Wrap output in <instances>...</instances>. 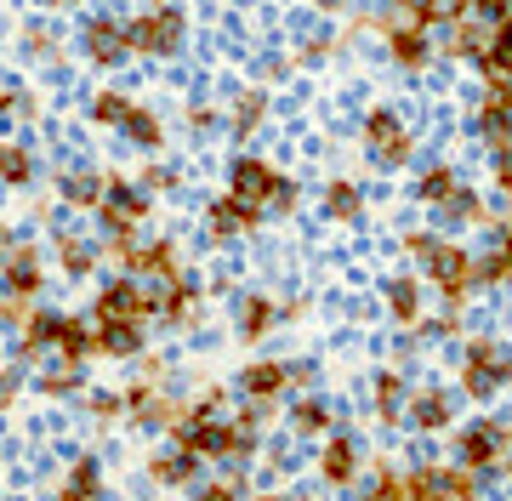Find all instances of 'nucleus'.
<instances>
[{"label":"nucleus","instance_id":"obj_1","mask_svg":"<svg viewBox=\"0 0 512 501\" xmlns=\"http://www.w3.org/2000/svg\"><path fill=\"white\" fill-rule=\"evenodd\" d=\"M126 40H131V52H148V57L177 52L183 46V12L177 6H154V12L126 23Z\"/></svg>","mask_w":512,"mask_h":501},{"label":"nucleus","instance_id":"obj_2","mask_svg":"<svg viewBox=\"0 0 512 501\" xmlns=\"http://www.w3.org/2000/svg\"><path fill=\"white\" fill-rule=\"evenodd\" d=\"M143 217H148V194L143 188H131V183L103 188V228H109V240L114 234H137Z\"/></svg>","mask_w":512,"mask_h":501},{"label":"nucleus","instance_id":"obj_3","mask_svg":"<svg viewBox=\"0 0 512 501\" xmlns=\"http://www.w3.org/2000/svg\"><path fill=\"white\" fill-rule=\"evenodd\" d=\"M148 314H154V297H148L137 279H114L109 291L97 297V319H137L143 325Z\"/></svg>","mask_w":512,"mask_h":501},{"label":"nucleus","instance_id":"obj_4","mask_svg":"<svg viewBox=\"0 0 512 501\" xmlns=\"http://www.w3.org/2000/svg\"><path fill=\"white\" fill-rule=\"evenodd\" d=\"M279 183H285V177H274V171L262 166V160H239V166H234V194H228V200H239V205H251V211H262V205H274Z\"/></svg>","mask_w":512,"mask_h":501},{"label":"nucleus","instance_id":"obj_5","mask_svg":"<svg viewBox=\"0 0 512 501\" xmlns=\"http://www.w3.org/2000/svg\"><path fill=\"white\" fill-rule=\"evenodd\" d=\"M40 257L29 251V245H18V251H6V262H0V291L6 297H18V302H29L40 291Z\"/></svg>","mask_w":512,"mask_h":501},{"label":"nucleus","instance_id":"obj_6","mask_svg":"<svg viewBox=\"0 0 512 501\" xmlns=\"http://www.w3.org/2000/svg\"><path fill=\"white\" fill-rule=\"evenodd\" d=\"M92 331H97V353H109V359H137L148 342L137 319H92Z\"/></svg>","mask_w":512,"mask_h":501},{"label":"nucleus","instance_id":"obj_7","mask_svg":"<svg viewBox=\"0 0 512 501\" xmlns=\"http://www.w3.org/2000/svg\"><path fill=\"white\" fill-rule=\"evenodd\" d=\"M501 382H507V359H501V348L478 342V348L467 353V393H473V399H490Z\"/></svg>","mask_w":512,"mask_h":501},{"label":"nucleus","instance_id":"obj_8","mask_svg":"<svg viewBox=\"0 0 512 501\" xmlns=\"http://www.w3.org/2000/svg\"><path fill=\"white\" fill-rule=\"evenodd\" d=\"M86 52H92V63H120V57L131 52V40H126V23H114V18H97L92 29H86Z\"/></svg>","mask_w":512,"mask_h":501},{"label":"nucleus","instance_id":"obj_9","mask_svg":"<svg viewBox=\"0 0 512 501\" xmlns=\"http://www.w3.org/2000/svg\"><path fill=\"white\" fill-rule=\"evenodd\" d=\"M57 501H103V467H97V456H74Z\"/></svg>","mask_w":512,"mask_h":501},{"label":"nucleus","instance_id":"obj_10","mask_svg":"<svg viewBox=\"0 0 512 501\" xmlns=\"http://www.w3.org/2000/svg\"><path fill=\"white\" fill-rule=\"evenodd\" d=\"M57 353H63V365H86L97 353V331H92V319H69L63 314V331H57Z\"/></svg>","mask_w":512,"mask_h":501},{"label":"nucleus","instance_id":"obj_11","mask_svg":"<svg viewBox=\"0 0 512 501\" xmlns=\"http://www.w3.org/2000/svg\"><path fill=\"white\" fill-rule=\"evenodd\" d=\"M370 149H376V160H387V166H399L404 154H410V137L399 131L393 114H370Z\"/></svg>","mask_w":512,"mask_h":501},{"label":"nucleus","instance_id":"obj_12","mask_svg":"<svg viewBox=\"0 0 512 501\" xmlns=\"http://www.w3.org/2000/svg\"><path fill=\"white\" fill-rule=\"evenodd\" d=\"M501 445H507V433H501L495 422H478L473 433L461 439V462L467 467H490L495 456H501Z\"/></svg>","mask_w":512,"mask_h":501},{"label":"nucleus","instance_id":"obj_13","mask_svg":"<svg viewBox=\"0 0 512 501\" xmlns=\"http://www.w3.org/2000/svg\"><path fill=\"white\" fill-rule=\"evenodd\" d=\"M285 382H291V365H274V359H262V365H245V371H239V388L251 393V399H274Z\"/></svg>","mask_w":512,"mask_h":501},{"label":"nucleus","instance_id":"obj_14","mask_svg":"<svg viewBox=\"0 0 512 501\" xmlns=\"http://www.w3.org/2000/svg\"><path fill=\"white\" fill-rule=\"evenodd\" d=\"M148 473L160 484H194V473H200V456H188L183 445H171V450H160L154 462H148Z\"/></svg>","mask_w":512,"mask_h":501},{"label":"nucleus","instance_id":"obj_15","mask_svg":"<svg viewBox=\"0 0 512 501\" xmlns=\"http://www.w3.org/2000/svg\"><path fill=\"white\" fill-rule=\"evenodd\" d=\"M57 331H63V314H52V308H35V314L23 319V353L35 359V353L57 348Z\"/></svg>","mask_w":512,"mask_h":501},{"label":"nucleus","instance_id":"obj_16","mask_svg":"<svg viewBox=\"0 0 512 501\" xmlns=\"http://www.w3.org/2000/svg\"><path fill=\"white\" fill-rule=\"evenodd\" d=\"M29 177H35V154L23 149V143H0V183L23 188Z\"/></svg>","mask_w":512,"mask_h":501},{"label":"nucleus","instance_id":"obj_17","mask_svg":"<svg viewBox=\"0 0 512 501\" xmlns=\"http://www.w3.org/2000/svg\"><path fill=\"white\" fill-rule=\"evenodd\" d=\"M256 217H262V211H251V205L217 200V205H211V234H222V240H228V234H239V228H251Z\"/></svg>","mask_w":512,"mask_h":501},{"label":"nucleus","instance_id":"obj_18","mask_svg":"<svg viewBox=\"0 0 512 501\" xmlns=\"http://www.w3.org/2000/svg\"><path fill=\"white\" fill-rule=\"evenodd\" d=\"M57 262H63V274H69V279H80V274H92V268H97V251L86 240L63 234V240H57Z\"/></svg>","mask_w":512,"mask_h":501},{"label":"nucleus","instance_id":"obj_19","mask_svg":"<svg viewBox=\"0 0 512 501\" xmlns=\"http://www.w3.org/2000/svg\"><path fill=\"white\" fill-rule=\"evenodd\" d=\"M319 467H325L330 484H348L353 467H359V450H353L348 439H330V445H325V462H319Z\"/></svg>","mask_w":512,"mask_h":501},{"label":"nucleus","instance_id":"obj_20","mask_svg":"<svg viewBox=\"0 0 512 501\" xmlns=\"http://www.w3.org/2000/svg\"><path fill=\"white\" fill-rule=\"evenodd\" d=\"M57 194H63V200H69V205H103V183H97L92 171H69V177H63V188H57Z\"/></svg>","mask_w":512,"mask_h":501},{"label":"nucleus","instance_id":"obj_21","mask_svg":"<svg viewBox=\"0 0 512 501\" xmlns=\"http://www.w3.org/2000/svg\"><path fill=\"white\" fill-rule=\"evenodd\" d=\"M120 126H126V137L137 143V149H160V120H154L148 109H137V103H131V114L120 120Z\"/></svg>","mask_w":512,"mask_h":501},{"label":"nucleus","instance_id":"obj_22","mask_svg":"<svg viewBox=\"0 0 512 501\" xmlns=\"http://www.w3.org/2000/svg\"><path fill=\"white\" fill-rule=\"evenodd\" d=\"M268 325H274V308H268L262 297H251L245 308H239V336H262Z\"/></svg>","mask_w":512,"mask_h":501},{"label":"nucleus","instance_id":"obj_23","mask_svg":"<svg viewBox=\"0 0 512 501\" xmlns=\"http://www.w3.org/2000/svg\"><path fill=\"white\" fill-rule=\"evenodd\" d=\"M387 302H393V314H399V319H416V308H421L416 279H393V291H387Z\"/></svg>","mask_w":512,"mask_h":501},{"label":"nucleus","instance_id":"obj_24","mask_svg":"<svg viewBox=\"0 0 512 501\" xmlns=\"http://www.w3.org/2000/svg\"><path fill=\"white\" fill-rule=\"evenodd\" d=\"M416 422L421 427H444L450 422V399H444V393H421L416 399Z\"/></svg>","mask_w":512,"mask_h":501},{"label":"nucleus","instance_id":"obj_25","mask_svg":"<svg viewBox=\"0 0 512 501\" xmlns=\"http://www.w3.org/2000/svg\"><path fill=\"white\" fill-rule=\"evenodd\" d=\"M92 114L103 120V126H120V120L131 114V97H120V92H103V97L92 103Z\"/></svg>","mask_w":512,"mask_h":501},{"label":"nucleus","instance_id":"obj_26","mask_svg":"<svg viewBox=\"0 0 512 501\" xmlns=\"http://www.w3.org/2000/svg\"><path fill=\"white\" fill-rule=\"evenodd\" d=\"M393 57H399V63H421V57H427V40H421L416 29H399V35H393Z\"/></svg>","mask_w":512,"mask_h":501},{"label":"nucleus","instance_id":"obj_27","mask_svg":"<svg viewBox=\"0 0 512 501\" xmlns=\"http://www.w3.org/2000/svg\"><path fill=\"white\" fill-rule=\"evenodd\" d=\"M74 382H80V376H74V365H63V371H46V376H40V393L63 399V393H74Z\"/></svg>","mask_w":512,"mask_h":501},{"label":"nucleus","instance_id":"obj_28","mask_svg":"<svg viewBox=\"0 0 512 501\" xmlns=\"http://www.w3.org/2000/svg\"><path fill=\"white\" fill-rule=\"evenodd\" d=\"M325 422H330V410L319 405V399H308V405H296V427H302V433H319Z\"/></svg>","mask_w":512,"mask_h":501},{"label":"nucleus","instance_id":"obj_29","mask_svg":"<svg viewBox=\"0 0 512 501\" xmlns=\"http://www.w3.org/2000/svg\"><path fill=\"white\" fill-rule=\"evenodd\" d=\"M23 393V371H12V365H0V410H12Z\"/></svg>","mask_w":512,"mask_h":501},{"label":"nucleus","instance_id":"obj_30","mask_svg":"<svg viewBox=\"0 0 512 501\" xmlns=\"http://www.w3.org/2000/svg\"><path fill=\"white\" fill-rule=\"evenodd\" d=\"M421 194H427V200H450V194H456V177H450V171H427Z\"/></svg>","mask_w":512,"mask_h":501},{"label":"nucleus","instance_id":"obj_31","mask_svg":"<svg viewBox=\"0 0 512 501\" xmlns=\"http://www.w3.org/2000/svg\"><path fill=\"white\" fill-rule=\"evenodd\" d=\"M330 211H336V217H359V194H353L348 183H336L330 188Z\"/></svg>","mask_w":512,"mask_h":501},{"label":"nucleus","instance_id":"obj_32","mask_svg":"<svg viewBox=\"0 0 512 501\" xmlns=\"http://www.w3.org/2000/svg\"><path fill=\"white\" fill-rule=\"evenodd\" d=\"M256 120H262V97H245V103H239V114H234V131H239V137H245V131H251L256 126Z\"/></svg>","mask_w":512,"mask_h":501},{"label":"nucleus","instance_id":"obj_33","mask_svg":"<svg viewBox=\"0 0 512 501\" xmlns=\"http://www.w3.org/2000/svg\"><path fill=\"white\" fill-rule=\"evenodd\" d=\"M92 410H97V422H114V416L126 410V399H114V393H97V399H92Z\"/></svg>","mask_w":512,"mask_h":501},{"label":"nucleus","instance_id":"obj_34","mask_svg":"<svg viewBox=\"0 0 512 501\" xmlns=\"http://www.w3.org/2000/svg\"><path fill=\"white\" fill-rule=\"evenodd\" d=\"M194 501H239V490H234V484H205Z\"/></svg>","mask_w":512,"mask_h":501},{"label":"nucleus","instance_id":"obj_35","mask_svg":"<svg viewBox=\"0 0 512 501\" xmlns=\"http://www.w3.org/2000/svg\"><path fill=\"white\" fill-rule=\"evenodd\" d=\"M478 12H507V0H473Z\"/></svg>","mask_w":512,"mask_h":501},{"label":"nucleus","instance_id":"obj_36","mask_svg":"<svg viewBox=\"0 0 512 501\" xmlns=\"http://www.w3.org/2000/svg\"><path fill=\"white\" fill-rule=\"evenodd\" d=\"M12 109H18V97H12V92H0V120H6Z\"/></svg>","mask_w":512,"mask_h":501},{"label":"nucleus","instance_id":"obj_37","mask_svg":"<svg viewBox=\"0 0 512 501\" xmlns=\"http://www.w3.org/2000/svg\"><path fill=\"white\" fill-rule=\"evenodd\" d=\"M40 6H74V0H40Z\"/></svg>","mask_w":512,"mask_h":501},{"label":"nucleus","instance_id":"obj_38","mask_svg":"<svg viewBox=\"0 0 512 501\" xmlns=\"http://www.w3.org/2000/svg\"><path fill=\"white\" fill-rule=\"evenodd\" d=\"M6 240H12V234H6V223H0V251H6Z\"/></svg>","mask_w":512,"mask_h":501},{"label":"nucleus","instance_id":"obj_39","mask_svg":"<svg viewBox=\"0 0 512 501\" xmlns=\"http://www.w3.org/2000/svg\"><path fill=\"white\" fill-rule=\"evenodd\" d=\"M256 501H285V496H256Z\"/></svg>","mask_w":512,"mask_h":501},{"label":"nucleus","instance_id":"obj_40","mask_svg":"<svg viewBox=\"0 0 512 501\" xmlns=\"http://www.w3.org/2000/svg\"><path fill=\"white\" fill-rule=\"evenodd\" d=\"M325 6H336V0H325Z\"/></svg>","mask_w":512,"mask_h":501}]
</instances>
